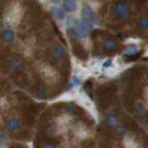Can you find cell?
Instances as JSON below:
<instances>
[{"instance_id": "1", "label": "cell", "mask_w": 148, "mask_h": 148, "mask_svg": "<svg viewBox=\"0 0 148 148\" xmlns=\"http://www.w3.org/2000/svg\"><path fill=\"white\" fill-rule=\"evenodd\" d=\"M24 10L19 3H14L10 7L5 15V22L10 26L18 25L23 19Z\"/></svg>"}, {"instance_id": "2", "label": "cell", "mask_w": 148, "mask_h": 148, "mask_svg": "<svg viewBox=\"0 0 148 148\" xmlns=\"http://www.w3.org/2000/svg\"><path fill=\"white\" fill-rule=\"evenodd\" d=\"M114 13L116 18L120 21H125L130 18V5L124 0H119L116 3L114 7Z\"/></svg>"}, {"instance_id": "3", "label": "cell", "mask_w": 148, "mask_h": 148, "mask_svg": "<svg viewBox=\"0 0 148 148\" xmlns=\"http://www.w3.org/2000/svg\"><path fill=\"white\" fill-rule=\"evenodd\" d=\"M42 77H44L45 81L48 84H54L59 80V74L52 66L46 64L41 68Z\"/></svg>"}, {"instance_id": "4", "label": "cell", "mask_w": 148, "mask_h": 148, "mask_svg": "<svg viewBox=\"0 0 148 148\" xmlns=\"http://www.w3.org/2000/svg\"><path fill=\"white\" fill-rule=\"evenodd\" d=\"M75 101H77V103L78 104L82 105V106H84V107H86L87 109L90 110V111H93L94 113H96L93 103H92V101H90V99L88 98L84 92H77L75 95Z\"/></svg>"}, {"instance_id": "5", "label": "cell", "mask_w": 148, "mask_h": 148, "mask_svg": "<svg viewBox=\"0 0 148 148\" xmlns=\"http://www.w3.org/2000/svg\"><path fill=\"white\" fill-rule=\"evenodd\" d=\"M82 19L91 23L92 24H96V23H99V19H98V17L96 16L94 10H92L90 6H86V7L83 8Z\"/></svg>"}, {"instance_id": "6", "label": "cell", "mask_w": 148, "mask_h": 148, "mask_svg": "<svg viewBox=\"0 0 148 148\" xmlns=\"http://www.w3.org/2000/svg\"><path fill=\"white\" fill-rule=\"evenodd\" d=\"M5 128L8 132H17V130H19L21 129V123L17 118H10V119H8L6 122Z\"/></svg>"}, {"instance_id": "7", "label": "cell", "mask_w": 148, "mask_h": 148, "mask_svg": "<svg viewBox=\"0 0 148 148\" xmlns=\"http://www.w3.org/2000/svg\"><path fill=\"white\" fill-rule=\"evenodd\" d=\"M103 46L107 51H115L117 49V44L112 37H104L103 39Z\"/></svg>"}, {"instance_id": "8", "label": "cell", "mask_w": 148, "mask_h": 148, "mask_svg": "<svg viewBox=\"0 0 148 148\" xmlns=\"http://www.w3.org/2000/svg\"><path fill=\"white\" fill-rule=\"evenodd\" d=\"M52 55L55 59L57 60H61L65 56V49L62 44L55 45L54 48L52 49Z\"/></svg>"}, {"instance_id": "9", "label": "cell", "mask_w": 148, "mask_h": 148, "mask_svg": "<svg viewBox=\"0 0 148 148\" xmlns=\"http://www.w3.org/2000/svg\"><path fill=\"white\" fill-rule=\"evenodd\" d=\"M10 67L11 68V70L16 71V72H22L24 69V64L23 62L19 60V59H11L10 61Z\"/></svg>"}, {"instance_id": "10", "label": "cell", "mask_w": 148, "mask_h": 148, "mask_svg": "<svg viewBox=\"0 0 148 148\" xmlns=\"http://www.w3.org/2000/svg\"><path fill=\"white\" fill-rule=\"evenodd\" d=\"M63 8L65 10V11L68 12H74L77 10V5L75 0H63Z\"/></svg>"}, {"instance_id": "11", "label": "cell", "mask_w": 148, "mask_h": 148, "mask_svg": "<svg viewBox=\"0 0 148 148\" xmlns=\"http://www.w3.org/2000/svg\"><path fill=\"white\" fill-rule=\"evenodd\" d=\"M72 34H73V36L75 37L83 38V37H86L88 36V31L82 27H79V26L75 27H75H73V30H72Z\"/></svg>"}, {"instance_id": "12", "label": "cell", "mask_w": 148, "mask_h": 148, "mask_svg": "<svg viewBox=\"0 0 148 148\" xmlns=\"http://www.w3.org/2000/svg\"><path fill=\"white\" fill-rule=\"evenodd\" d=\"M1 36H2V39L5 41V42L10 43V42H12V41L15 39V33L12 31V30L7 29V30H4L2 32Z\"/></svg>"}, {"instance_id": "13", "label": "cell", "mask_w": 148, "mask_h": 148, "mask_svg": "<svg viewBox=\"0 0 148 148\" xmlns=\"http://www.w3.org/2000/svg\"><path fill=\"white\" fill-rule=\"evenodd\" d=\"M52 14L58 20H63L65 18V10L62 7H53Z\"/></svg>"}, {"instance_id": "14", "label": "cell", "mask_w": 148, "mask_h": 148, "mask_svg": "<svg viewBox=\"0 0 148 148\" xmlns=\"http://www.w3.org/2000/svg\"><path fill=\"white\" fill-rule=\"evenodd\" d=\"M82 79L80 78L77 75H74L73 77L70 79V82L68 83V87L69 88H77L78 86L81 85Z\"/></svg>"}, {"instance_id": "15", "label": "cell", "mask_w": 148, "mask_h": 148, "mask_svg": "<svg viewBox=\"0 0 148 148\" xmlns=\"http://www.w3.org/2000/svg\"><path fill=\"white\" fill-rule=\"evenodd\" d=\"M138 52H139L138 45H130L129 47H127L126 50L124 51L125 55H128V56H134Z\"/></svg>"}, {"instance_id": "16", "label": "cell", "mask_w": 148, "mask_h": 148, "mask_svg": "<svg viewBox=\"0 0 148 148\" xmlns=\"http://www.w3.org/2000/svg\"><path fill=\"white\" fill-rule=\"evenodd\" d=\"M77 136L80 139H86L88 137V132L85 127H79L77 130Z\"/></svg>"}, {"instance_id": "17", "label": "cell", "mask_w": 148, "mask_h": 148, "mask_svg": "<svg viewBox=\"0 0 148 148\" xmlns=\"http://www.w3.org/2000/svg\"><path fill=\"white\" fill-rule=\"evenodd\" d=\"M138 27L141 30H147L148 28V18L147 16H143L139 20L138 22Z\"/></svg>"}, {"instance_id": "18", "label": "cell", "mask_w": 148, "mask_h": 148, "mask_svg": "<svg viewBox=\"0 0 148 148\" xmlns=\"http://www.w3.org/2000/svg\"><path fill=\"white\" fill-rule=\"evenodd\" d=\"M106 123L111 127H116L118 124V120L114 114H111V115H109L106 118Z\"/></svg>"}, {"instance_id": "19", "label": "cell", "mask_w": 148, "mask_h": 148, "mask_svg": "<svg viewBox=\"0 0 148 148\" xmlns=\"http://www.w3.org/2000/svg\"><path fill=\"white\" fill-rule=\"evenodd\" d=\"M65 113L68 114V115H74V114L75 113V111H77V109H75V106L74 104H67L65 106Z\"/></svg>"}, {"instance_id": "20", "label": "cell", "mask_w": 148, "mask_h": 148, "mask_svg": "<svg viewBox=\"0 0 148 148\" xmlns=\"http://www.w3.org/2000/svg\"><path fill=\"white\" fill-rule=\"evenodd\" d=\"M36 97H38L39 99H46L47 98V92L45 91L44 88H37L36 90Z\"/></svg>"}, {"instance_id": "21", "label": "cell", "mask_w": 148, "mask_h": 148, "mask_svg": "<svg viewBox=\"0 0 148 148\" xmlns=\"http://www.w3.org/2000/svg\"><path fill=\"white\" fill-rule=\"evenodd\" d=\"M125 143H126V146H128V147H135L136 146V143H135V141L133 140V138L130 137V136H126Z\"/></svg>"}, {"instance_id": "22", "label": "cell", "mask_w": 148, "mask_h": 148, "mask_svg": "<svg viewBox=\"0 0 148 148\" xmlns=\"http://www.w3.org/2000/svg\"><path fill=\"white\" fill-rule=\"evenodd\" d=\"M145 108L142 104H137L136 106H135V113H136V115L138 116H143V114H145Z\"/></svg>"}, {"instance_id": "23", "label": "cell", "mask_w": 148, "mask_h": 148, "mask_svg": "<svg viewBox=\"0 0 148 148\" xmlns=\"http://www.w3.org/2000/svg\"><path fill=\"white\" fill-rule=\"evenodd\" d=\"M71 98H72V94L70 93V92H65V93L61 95L60 100L61 101H69Z\"/></svg>"}, {"instance_id": "24", "label": "cell", "mask_w": 148, "mask_h": 148, "mask_svg": "<svg viewBox=\"0 0 148 148\" xmlns=\"http://www.w3.org/2000/svg\"><path fill=\"white\" fill-rule=\"evenodd\" d=\"M140 42H141L140 39H134V38H129L126 40V43H128V44L132 43V45H138Z\"/></svg>"}, {"instance_id": "25", "label": "cell", "mask_w": 148, "mask_h": 148, "mask_svg": "<svg viewBox=\"0 0 148 148\" xmlns=\"http://www.w3.org/2000/svg\"><path fill=\"white\" fill-rule=\"evenodd\" d=\"M43 147H46V148H48V147H55V145L54 143H45V145H43Z\"/></svg>"}, {"instance_id": "26", "label": "cell", "mask_w": 148, "mask_h": 148, "mask_svg": "<svg viewBox=\"0 0 148 148\" xmlns=\"http://www.w3.org/2000/svg\"><path fill=\"white\" fill-rule=\"evenodd\" d=\"M4 142V136L2 133H0V143H3Z\"/></svg>"}, {"instance_id": "27", "label": "cell", "mask_w": 148, "mask_h": 148, "mask_svg": "<svg viewBox=\"0 0 148 148\" xmlns=\"http://www.w3.org/2000/svg\"><path fill=\"white\" fill-rule=\"evenodd\" d=\"M0 88H1V84H0Z\"/></svg>"}]
</instances>
